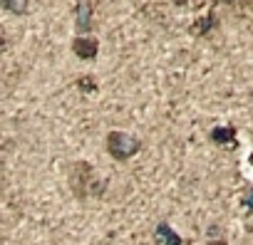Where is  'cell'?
<instances>
[{"instance_id": "9", "label": "cell", "mask_w": 253, "mask_h": 245, "mask_svg": "<svg viewBox=\"0 0 253 245\" xmlns=\"http://www.w3.org/2000/svg\"><path fill=\"white\" fill-rule=\"evenodd\" d=\"M206 245H228V240H226V235H223V230H221L218 223H211L209 225V240H206Z\"/></svg>"}, {"instance_id": "6", "label": "cell", "mask_w": 253, "mask_h": 245, "mask_svg": "<svg viewBox=\"0 0 253 245\" xmlns=\"http://www.w3.org/2000/svg\"><path fill=\"white\" fill-rule=\"evenodd\" d=\"M154 243L157 245H184L181 235L167 223V220H159L154 225Z\"/></svg>"}, {"instance_id": "11", "label": "cell", "mask_w": 253, "mask_h": 245, "mask_svg": "<svg viewBox=\"0 0 253 245\" xmlns=\"http://www.w3.org/2000/svg\"><path fill=\"white\" fill-rule=\"evenodd\" d=\"M241 206L246 208V213L253 215V186H246V188L241 191Z\"/></svg>"}, {"instance_id": "10", "label": "cell", "mask_w": 253, "mask_h": 245, "mask_svg": "<svg viewBox=\"0 0 253 245\" xmlns=\"http://www.w3.org/2000/svg\"><path fill=\"white\" fill-rule=\"evenodd\" d=\"M75 84H77L80 92H97V79H94L92 74H82Z\"/></svg>"}, {"instance_id": "12", "label": "cell", "mask_w": 253, "mask_h": 245, "mask_svg": "<svg viewBox=\"0 0 253 245\" xmlns=\"http://www.w3.org/2000/svg\"><path fill=\"white\" fill-rule=\"evenodd\" d=\"M218 3H223L228 8H238V10H251L253 8V0H218Z\"/></svg>"}, {"instance_id": "2", "label": "cell", "mask_w": 253, "mask_h": 245, "mask_svg": "<svg viewBox=\"0 0 253 245\" xmlns=\"http://www.w3.org/2000/svg\"><path fill=\"white\" fill-rule=\"evenodd\" d=\"M104 149H107V154H109L114 161L124 164V161H132V159L142 151V141H139L137 137H132L129 132L112 129V132H107V137H104Z\"/></svg>"}, {"instance_id": "13", "label": "cell", "mask_w": 253, "mask_h": 245, "mask_svg": "<svg viewBox=\"0 0 253 245\" xmlns=\"http://www.w3.org/2000/svg\"><path fill=\"white\" fill-rule=\"evenodd\" d=\"M171 3H174L176 8H186V5H189V0H171Z\"/></svg>"}, {"instance_id": "7", "label": "cell", "mask_w": 253, "mask_h": 245, "mask_svg": "<svg viewBox=\"0 0 253 245\" xmlns=\"http://www.w3.org/2000/svg\"><path fill=\"white\" fill-rule=\"evenodd\" d=\"M216 25H218V15H216V10L211 8L204 18H196V20H194V25H191V35H194V37H206Z\"/></svg>"}, {"instance_id": "8", "label": "cell", "mask_w": 253, "mask_h": 245, "mask_svg": "<svg viewBox=\"0 0 253 245\" xmlns=\"http://www.w3.org/2000/svg\"><path fill=\"white\" fill-rule=\"evenodd\" d=\"M3 10L13 13V15H28L30 13V0H0Z\"/></svg>"}, {"instance_id": "3", "label": "cell", "mask_w": 253, "mask_h": 245, "mask_svg": "<svg viewBox=\"0 0 253 245\" xmlns=\"http://www.w3.org/2000/svg\"><path fill=\"white\" fill-rule=\"evenodd\" d=\"M94 28V3L92 0H77L75 3V33L89 35Z\"/></svg>"}, {"instance_id": "5", "label": "cell", "mask_w": 253, "mask_h": 245, "mask_svg": "<svg viewBox=\"0 0 253 245\" xmlns=\"http://www.w3.org/2000/svg\"><path fill=\"white\" fill-rule=\"evenodd\" d=\"M72 52L80 60H94L99 55V40L89 37V35H75L72 40Z\"/></svg>"}, {"instance_id": "4", "label": "cell", "mask_w": 253, "mask_h": 245, "mask_svg": "<svg viewBox=\"0 0 253 245\" xmlns=\"http://www.w3.org/2000/svg\"><path fill=\"white\" fill-rule=\"evenodd\" d=\"M209 139H211L216 146L233 151V149L238 146V129H236L233 124H218V127H213V129L209 132Z\"/></svg>"}, {"instance_id": "1", "label": "cell", "mask_w": 253, "mask_h": 245, "mask_svg": "<svg viewBox=\"0 0 253 245\" xmlns=\"http://www.w3.org/2000/svg\"><path fill=\"white\" fill-rule=\"evenodd\" d=\"M67 183H70V191L72 196L84 203L89 198H102L104 191H107V178H99L94 166L84 159L80 161H72L70 169H67Z\"/></svg>"}]
</instances>
